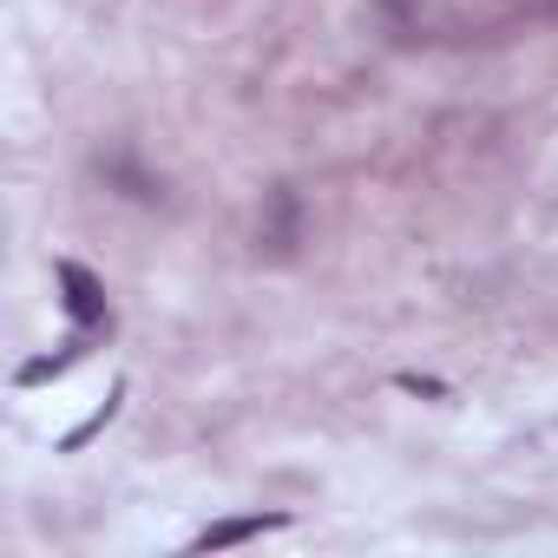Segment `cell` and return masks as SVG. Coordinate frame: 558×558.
Here are the masks:
<instances>
[{
	"label": "cell",
	"instance_id": "6da1fadb",
	"mask_svg": "<svg viewBox=\"0 0 558 558\" xmlns=\"http://www.w3.org/2000/svg\"><path fill=\"white\" fill-rule=\"evenodd\" d=\"M53 276H60V290H66V316H73L80 329H93V336H99V329L112 323V310H106V283H99L86 263H60Z\"/></svg>",
	"mask_w": 558,
	"mask_h": 558
},
{
	"label": "cell",
	"instance_id": "3957f363",
	"mask_svg": "<svg viewBox=\"0 0 558 558\" xmlns=\"http://www.w3.org/2000/svg\"><path fill=\"white\" fill-rule=\"evenodd\" d=\"M86 342H93V329H80V336H73L66 349H60V355H40V362H27V368H21V388H40V381L66 375V368H73V362L86 355Z\"/></svg>",
	"mask_w": 558,
	"mask_h": 558
},
{
	"label": "cell",
	"instance_id": "7a4b0ae2",
	"mask_svg": "<svg viewBox=\"0 0 558 558\" xmlns=\"http://www.w3.org/2000/svg\"><path fill=\"white\" fill-rule=\"evenodd\" d=\"M283 525H290V512H250V519H223V525L197 532V551H223V545H243V538H256V532H283Z\"/></svg>",
	"mask_w": 558,
	"mask_h": 558
}]
</instances>
